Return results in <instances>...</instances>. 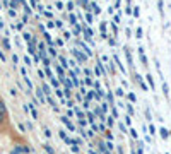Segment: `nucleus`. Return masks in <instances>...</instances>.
I'll use <instances>...</instances> for the list:
<instances>
[{
	"label": "nucleus",
	"mask_w": 171,
	"mask_h": 154,
	"mask_svg": "<svg viewBox=\"0 0 171 154\" xmlns=\"http://www.w3.org/2000/svg\"><path fill=\"white\" fill-rule=\"evenodd\" d=\"M9 132V111H7V105L0 96V134H7Z\"/></svg>",
	"instance_id": "obj_1"
},
{
	"label": "nucleus",
	"mask_w": 171,
	"mask_h": 154,
	"mask_svg": "<svg viewBox=\"0 0 171 154\" xmlns=\"http://www.w3.org/2000/svg\"><path fill=\"white\" fill-rule=\"evenodd\" d=\"M72 53L79 58V62H86V60H87V57H86V55H82V53H79V50H72Z\"/></svg>",
	"instance_id": "obj_2"
},
{
	"label": "nucleus",
	"mask_w": 171,
	"mask_h": 154,
	"mask_svg": "<svg viewBox=\"0 0 171 154\" xmlns=\"http://www.w3.org/2000/svg\"><path fill=\"white\" fill-rule=\"evenodd\" d=\"M139 55H140V58H142V65H144V67H147L149 63H147V57L144 55V48H139Z\"/></svg>",
	"instance_id": "obj_3"
},
{
	"label": "nucleus",
	"mask_w": 171,
	"mask_h": 154,
	"mask_svg": "<svg viewBox=\"0 0 171 154\" xmlns=\"http://www.w3.org/2000/svg\"><path fill=\"white\" fill-rule=\"evenodd\" d=\"M125 55H127V60H128V65L130 67H134V60H132V55H130V50L125 46Z\"/></svg>",
	"instance_id": "obj_4"
},
{
	"label": "nucleus",
	"mask_w": 171,
	"mask_h": 154,
	"mask_svg": "<svg viewBox=\"0 0 171 154\" xmlns=\"http://www.w3.org/2000/svg\"><path fill=\"white\" fill-rule=\"evenodd\" d=\"M159 132H161V137H163V141H168V137H170V130L163 127V129H161Z\"/></svg>",
	"instance_id": "obj_5"
},
{
	"label": "nucleus",
	"mask_w": 171,
	"mask_h": 154,
	"mask_svg": "<svg viewBox=\"0 0 171 154\" xmlns=\"http://www.w3.org/2000/svg\"><path fill=\"white\" fill-rule=\"evenodd\" d=\"M146 77H147V82H149V86H151L152 89H156V84H154V79H152V75H151V74H147Z\"/></svg>",
	"instance_id": "obj_6"
},
{
	"label": "nucleus",
	"mask_w": 171,
	"mask_h": 154,
	"mask_svg": "<svg viewBox=\"0 0 171 154\" xmlns=\"http://www.w3.org/2000/svg\"><path fill=\"white\" fill-rule=\"evenodd\" d=\"M81 46H82V48H84V51H86V55H87V57H91V55H92V51H91V50H89V46H86V45H84V43H81Z\"/></svg>",
	"instance_id": "obj_7"
},
{
	"label": "nucleus",
	"mask_w": 171,
	"mask_h": 154,
	"mask_svg": "<svg viewBox=\"0 0 171 154\" xmlns=\"http://www.w3.org/2000/svg\"><path fill=\"white\" fill-rule=\"evenodd\" d=\"M69 19H70V24H72V26H75V24H77V17H75L74 14H70V15H69Z\"/></svg>",
	"instance_id": "obj_8"
},
{
	"label": "nucleus",
	"mask_w": 171,
	"mask_h": 154,
	"mask_svg": "<svg viewBox=\"0 0 171 154\" xmlns=\"http://www.w3.org/2000/svg\"><path fill=\"white\" fill-rule=\"evenodd\" d=\"M163 93H164V96H168V94H170V87H168V84H166V82H163Z\"/></svg>",
	"instance_id": "obj_9"
},
{
	"label": "nucleus",
	"mask_w": 171,
	"mask_h": 154,
	"mask_svg": "<svg viewBox=\"0 0 171 154\" xmlns=\"http://www.w3.org/2000/svg\"><path fill=\"white\" fill-rule=\"evenodd\" d=\"M142 34H144V31H142V27H139V29L135 31V38H139V39H140V38H142Z\"/></svg>",
	"instance_id": "obj_10"
},
{
	"label": "nucleus",
	"mask_w": 171,
	"mask_h": 154,
	"mask_svg": "<svg viewBox=\"0 0 171 154\" xmlns=\"http://www.w3.org/2000/svg\"><path fill=\"white\" fill-rule=\"evenodd\" d=\"M86 98H87L86 101H91V99L94 98V93H92V91H87V93H86Z\"/></svg>",
	"instance_id": "obj_11"
},
{
	"label": "nucleus",
	"mask_w": 171,
	"mask_h": 154,
	"mask_svg": "<svg viewBox=\"0 0 171 154\" xmlns=\"http://www.w3.org/2000/svg\"><path fill=\"white\" fill-rule=\"evenodd\" d=\"M158 7H159V14L164 15V10H163V0H158Z\"/></svg>",
	"instance_id": "obj_12"
},
{
	"label": "nucleus",
	"mask_w": 171,
	"mask_h": 154,
	"mask_svg": "<svg viewBox=\"0 0 171 154\" xmlns=\"http://www.w3.org/2000/svg\"><path fill=\"white\" fill-rule=\"evenodd\" d=\"M132 14H134V17H139V15H140V10H139V7H134V12H132Z\"/></svg>",
	"instance_id": "obj_13"
},
{
	"label": "nucleus",
	"mask_w": 171,
	"mask_h": 154,
	"mask_svg": "<svg viewBox=\"0 0 171 154\" xmlns=\"http://www.w3.org/2000/svg\"><path fill=\"white\" fill-rule=\"evenodd\" d=\"M149 134H151V135L156 134V127H154V125H149Z\"/></svg>",
	"instance_id": "obj_14"
},
{
	"label": "nucleus",
	"mask_w": 171,
	"mask_h": 154,
	"mask_svg": "<svg viewBox=\"0 0 171 154\" xmlns=\"http://www.w3.org/2000/svg\"><path fill=\"white\" fill-rule=\"evenodd\" d=\"M130 135H132L134 139H139V134H137V132H135L134 129H130Z\"/></svg>",
	"instance_id": "obj_15"
},
{
	"label": "nucleus",
	"mask_w": 171,
	"mask_h": 154,
	"mask_svg": "<svg viewBox=\"0 0 171 154\" xmlns=\"http://www.w3.org/2000/svg\"><path fill=\"white\" fill-rule=\"evenodd\" d=\"M86 19H87V24H91V22H92V15H91L89 12L86 14Z\"/></svg>",
	"instance_id": "obj_16"
},
{
	"label": "nucleus",
	"mask_w": 171,
	"mask_h": 154,
	"mask_svg": "<svg viewBox=\"0 0 171 154\" xmlns=\"http://www.w3.org/2000/svg\"><path fill=\"white\" fill-rule=\"evenodd\" d=\"M127 98H128L130 101H135V94H134V93H128V94H127Z\"/></svg>",
	"instance_id": "obj_17"
},
{
	"label": "nucleus",
	"mask_w": 171,
	"mask_h": 154,
	"mask_svg": "<svg viewBox=\"0 0 171 154\" xmlns=\"http://www.w3.org/2000/svg\"><path fill=\"white\" fill-rule=\"evenodd\" d=\"M108 101H110L111 105H115V103H113V94H111V93H108Z\"/></svg>",
	"instance_id": "obj_18"
},
{
	"label": "nucleus",
	"mask_w": 171,
	"mask_h": 154,
	"mask_svg": "<svg viewBox=\"0 0 171 154\" xmlns=\"http://www.w3.org/2000/svg\"><path fill=\"white\" fill-rule=\"evenodd\" d=\"M45 149H46V151H48V153H50V154H53V149H51V147L48 146V144H45Z\"/></svg>",
	"instance_id": "obj_19"
},
{
	"label": "nucleus",
	"mask_w": 171,
	"mask_h": 154,
	"mask_svg": "<svg viewBox=\"0 0 171 154\" xmlns=\"http://www.w3.org/2000/svg\"><path fill=\"white\" fill-rule=\"evenodd\" d=\"M3 46H5L7 50H10V45H9V41H7V39H3Z\"/></svg>",
	"instance_id": "obj_20"
},
{
	"label": "nucleus",
	"mask_w": 171,
	"mask_h": 154,
	"mask_svg": "<svg viewBox=\"0 0 171 154\" xmlns=\"http://www.w3.org/2000/svg\"><path fill=\"white\" fill-rule=\"evenodd\" d=\"M127 110H128V113H130V115L134 113V108H132V105H127Z\"/></svg>",
	"instance_id": "obj_21"
},
{
	"label": "nucleus",
	"mask_w": 171,
	"mask_h": 154,
	"mask_svg": "<svg viewBox=\"0 0 171 154\" xmlns=\"http://www.w3.org/2000/svg\"><path fill=\"white\" fill-rule=\"evenodd\" d=\"M120 130H122L123 134H127V129H125V125H123V123H120Z\"/></svg>",
	"instance_id": "obj_22"
},
{
	"label": "nucleus",
	"mask_w": 171,
	"mask_h": 154,
	"mask_svg": "<svg viewBox=\"0 0 171 154\" xmlns=\"http://www.w3.org/2000/svg\"><path fill=\"white\" fill-rule=\"evenodd\" d=\"M67 9H69V10H72V9H74V3H72V2H69V3H67Z\"/></svg>",
	"instance_id": "obj_23"
},
{
	"label": "nucleus",
	"mask_w": 171,
	"mask_h": 154,
	"mask_svg": "<svg viewBox=\"0 0 171 154\" xmlns=\"http://www.w3.org/2000/svg\"><path fill=\"white\" fill-rule=\"evenodd\" d=\"M108 43H110V45H111V46H115V43H116V41H115V39H113V38H110V39H108Z\"/></svg>",
	"instance_id": "obj_24"
},
{
	"label": "nucleus",
	"mask_w": 171,
	"mask_h": 154,
	"mask_svg": "<svg viewBox=\"0 0 171 154\" xmlns=\"http://www.w3.org/2000/svg\"><path fill=\"white\" fill-rule=\"evenodd\" d=\"M116 96H123V89H116Z\"/></svg>",
	"instance_id": "obj_25"
},
{
	"label": "nucleus",
	"mask_w": 171,
	"mask_h": 154,
	"mask_svg": "<svg viewBox=\"0 0 171 154\" xmlns=\"http://www.w3.org/2000/svg\"><path fill=\"white\" fill-rule=\"evenodd\" d=\"M57 9H63V3H62V2H57Z\"/></svg>",
	"instance_id": "obj_26"
},
{
	"label": "nucleus",
	"mask_w": 171,
	"mask_h": 154,
	"mask_svg": "<svg viewBox=\"0 0 171 154\" xmlns=\"http://www.w3.org/2000/svg\"><path fill=\"white\" fill-rule=\"evenodd\" d=\"M57 72H58L60 75H63V69H62V67H58V69H57Z\"/></svg>",
	"instance_id": "obj_27"
},
{
	"label": "nucleus",
	"mask_w": 171,
	"mask_h": 154,
	"mask_svg": "<svg viewBox=\"0 0 171 154\" xmlns=\"http://www.w3.org/2000/svg\"><path fill=\"white\" fill-rule=\"evenodd\" d=\"M0 58H2V60H3V62H5V55H3V53H2V51H0Z\"/></svg>",
	"instance_id": "obj_28"
},
{
	"label": "nucleus",
	"mask_w": 171,
	"mask_h": 154,
	"mask_svg": "<svg viewBox=\"0 0 171 154\" xmlns=\"http://www.w3.org/2000/svg\"><path fill=\"white\" fill-rule=\"evenodd\" d=\"M2 27H3V22H2V21H0V29H2Z\"/></svg>",
	"instance_id": "obj_29"
},
{
	"label": "nucleus",
	"mask_w": 171,
	"mask_h": 154,
	"mask_svg": "<svg viewBox=\"0 0 171 154\" xmlns=\"http://www.w3.org/2000/svg\"><path fill=\"white\" fill-rule=\"evenodd\" d=\"M128 2H130V0H127V3H128Z\"/></svg>",
	"instance_id": "obj_30"
}]
</instances>
